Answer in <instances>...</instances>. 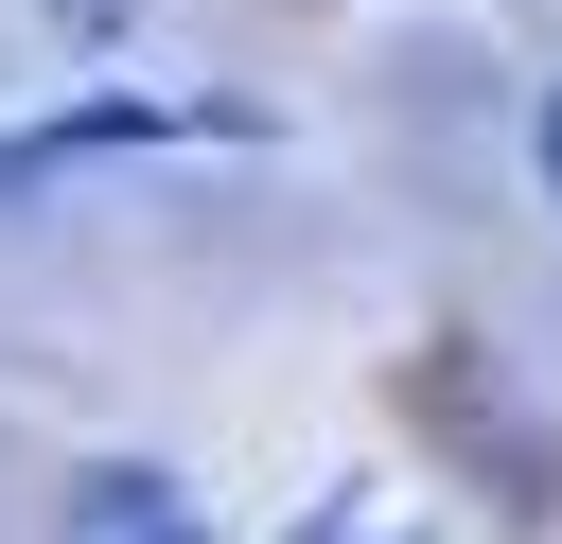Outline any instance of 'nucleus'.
Masks as SVG:
<instances>
[{
  "label": "nucleus",
  "instance_id": "3",
  "mask_svg": "<svg viewBox=\"0 0 562 544\" xmlns=\"http://www.w3.org/2000/svg\"><path fill=\"white\" fill-rule=\"evenodd\" d=\"M527 158H544V193H562V88H544V123H527Z\"/></svg>",
  "mask_w": 562,
  "mask_h": 544
},
{
  "label": "nucleus",
  "instance_id": "4",
  "mask_svg": "<svg viewBox=\"0 0 562 544\" xmlns=\"http://www.w3.org/2000/svg\"><path fill=\"white\" fill-rule=\"evenodd\" d=\"M105 18H123V0H53V35H105Z\"/></svg>",
  "mask_w": 562,
  "mask_h": 544
},
{
  "label": "nucleus",
  "instance_id": "1",
  "mask_svg": "<svg viewBox=\"0 0 562 544\" xmlns=\"http://www.w3.org/2000/svg\"><path fill=\"white\" fill-rule=\"evenodd\" d=\"M140 140H263V105H211V88H88V105H53V123H0V193L88 175V158H140Z\"/></svg>",
  "mask_w": 562,
  "mask_h": 544
},
{
  "label": "nucleus",
  "instance_id": "2",
  "mask_svg": "<svg viewBox=\"0 0 562 544\" xmlns=\"http://www.w3.org/2000/svg\"><path fill=\"white\" fill-rule=\"evenodd\" d=\"M53 544H211V509H193V474H158V456H88V474L53 491Z\"/></svg>",
  "mask_w": 562,
  "mask_h": 544
}]
</instances>
